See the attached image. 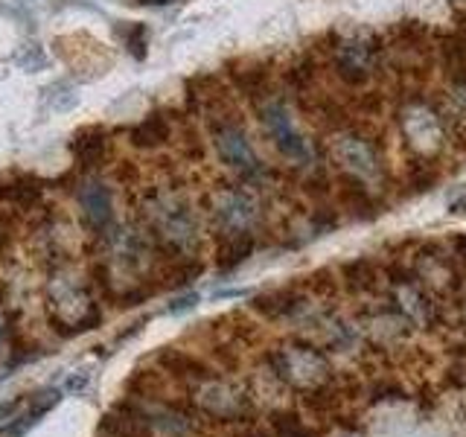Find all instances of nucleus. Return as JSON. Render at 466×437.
Segmentation results:
<instances>
[{"mask_svg": "<svg viewBox=\"0 0 466 437\" xmlns=\"http://www.w3.org/2000/svg\"><path fill=\"white\" fill-rule=\"evenodd\" d=\"M339 155L341 160L356 172H370L373 169V155L368 152V146L359 140H341L339 143Z\"/></svg>", "mask_w": 466, "mask_h": 437, "instance_id": "obj_11", "label": "nucleus"}, {"mask_svg": "<svg viewBox=\"0 0 466 437\" xmlns=\"http://www.w3.org/2000/svg\"><path fill=\"white\" fill-rule=\"evenodd\" d=\"M344 274H347V283H353L356 289L373 286V266H370V262H364V259L353 262V266H347Z\"/></svg>", "mask_w": 466, "mask_h": 437, "instance_id": "obj_14", "label": "nucleus"}, {"mask_svg": "<svg viewBox=\"0 0 466 437\" xmlns=\"http://www.w3.org/2000/svg\"><path fill=\"white\" fill-rule=\"evenodd\" d=\"M6 239H9V228H6L4 218H0V245H4Z\"/></svg>", "mask_w": 466, "mask_h": 437, "instance_id": "obj_18", "label": "nucleus"}, {"mask_svg": "<svg viewBox=\"0 0 466 437\" xmlns=\"http://www.w3.org/2000/svg\"><path fill=\"white\" fill-rule=\"evenodd\" d=\"M455 245H458V251H463V254H466V237H458V242H455Z\"/></svg>", "mask_w": 466, "mask_h": 437, "instance_id": "obj_19", "label": "nucleus"}, {"mask_svg": "<svg viewBox=\"0 0 466 437\" xmlns=\"http://www.w3.org/2000/svg\"><path fill=\"white\" fill-rule=\"evenodd\" d=\"M251 251H254V239L248 237V233H233V237L225 242L222 251H218V266L228 269V271L237 269L248 257H251Z\"/></svg>", "mask_w": 466, "mask_h": 437, "instance_id": "obj_10", "label": "nucleus"}, {"mask_svg": "<svg viewBox=\"0 0 466 437\" xmlns=\"http://www.w3.org/2000/svg\"><path fill=\"white\" fill-rule=\"evenodd\" d=\"M128 53H135V58L146 56V29L137 24L131 26V36H128Z\"/></svg>", "mask_w": 466, "mask_h": 437, "instance_id": "obj_15", "label": "nucleus"}, {"mask_svg": "<svg viewBox=\"0 0 466 437\" xmlns=\"http://www.w3.org/2000/svg\"><path fill=\"white\" fill-rule=\"evenodd\" d=\"M216 218L230 233H245L248 225L254 222V201L242 193H222L216 204Z\"/></svg>", "mask_w": 466, "mask_h": 437, "instance_id": "obj_5", "label": "nucleus"}, {"mask_svg": "<svg viewBox=\"0 0 466 437\" xmlns=\"http://www.w3.org/2000/svg\"><path fill=\"white\" fill-rule=\"evenodd\" d=\"M152 228L160 242H167L175 251H184L196 242V218L178 198H157L152 204Z\"/></svg>", "mask_w": 466, "mask_h": 437, "instance_id": "obj_1", "label": "nucleus"}, {"mask_svg": "<svg viewBox=\"0 0 466 437\" xmlns=\"http://www.w3.org/2000/svg\"><path fill=\"white\" fill-rule=\"evenodd\" d=\"M21 405V400H12V402H0V420H12L15 408Z\"/></svg>", "mask_w": 466, "mask_h": 437, "instance_id": "obj_16", "label": "nucleus"}, {"mask_svg": "<svg viewBox=\"0 0 466 437\" xmlns=\"http://www.w3.org/2000/svg\"><path fill=\"white\" fill-rule=\"evenodd\" d=\"M137 4H143V6H169V4H175V0H137Z\"/></svg>", "mask_w": 466, "mask_h": 437, "instance_id": "obj_17", "label": "nucleus"}, {"mask_svg": "<svg viewBox=\"0 0 466 437\" xmlns=\"http://www.w3.org/2000/svg\"><path fill=\"white\" fill-rule=\"evenodd\" d=\"M213 137H216V149H218V155H222V160L228 167L239 169L245 175H251V172L259 169V160H257L251 143H248L245 131L239 126H230V123L218 126Z\"/></svg>", "mask_w": 466, "mask_h": 437, "instance_id": "obj_3", "label": "nucleus"}, {"mask_svg": "<svg viewBox=\"0 0 466 437\" xmlns=\"http://www.w3.org/2000/svg\"><path fill=\"white\" fill-rule=\"evenodd\" d=\"M271 432H274V437H315L312 429H306L303 420L295 414H274Z\"/></svg>", "mask_w": 466, "mask_h": 437, "instance_id": "obj_12", "label": "nucleus"}, {"mask_svg": "<svg viewBox=\"0 0 466 437\" xmlns=\"http://www.w3.org/2000/svg\"><path fill=\"white\" fill-rule=\"evenodd\" d=\"M108 143H106V135L96 128L91 131H82V135L73 140V158H76L79 167H96L102 155H106Z\"/></svg>", "mask_w": 466, "mask_h": 437, "instance_id": "obj_9", "label": "nucleus"}, {"mask_svg": "<svg viewBox=\"0 0 466 437\" xmlns=\"http://www.w3.org/2000/svg\"><path fill=\"white\" fill-rule=\"evenodd\" d=\"M443 53H446V67H449V73L455 79H461L463 70H466V47L461 44V38H449Z\"/></svg>", "mask_w": 466, "mask_h": 437, "instance_id": "obj_13", "label": "nucleus"}, {"mask_svg": "<svg viewBox=\"0 0 466 437\" xmlns=\"http://www.w3.org/2000/svg\"><path fill=\"white\" fill-rule=\"evenodd\" d=\"M339 73L347 82H364L370 73V50L359 41L344 44L339 53Z\"/></svg>", "mask_w": 466, "mask_h": 437, "instance_id": "obj_6", "label": "nucleus"}, {"mask_svg": "<svg viewBox=\"0 0 466 437\" xmlns=\"http://www.w3.org/2000/svg\"><path fill=\"white\" fill-rule=\"evenodd\" d=\"M262 123H266L268 135L274 140V146L280 149L289 160H298V164H309V143L303 140V135L295 128L291 123L289 111L280 106V102H268L266 108H262Z\"/></svg>", "mask_w": 466, "mask_h": 437, "instance_id": "obj_2", "label": "nucleus"}, {"mask_svg": "<svg viewBox=\"0 0 466 437\" xmlns=\"http://www.w3.org/2000/svg\"><path fill=\"white\" fill-rule=\"evenodd\" d=\"M38 198H41V184L26 178V175H15L9 181H0V201L29 208V204H35Z\"/></svg>", "mask_w": 466, "mask_h": 437, "instance_id": "obj_8", "label": "nucleus"}, {"mask_svg": "<svg viewBox=\"0 0 466 437\" xmlns=\"http://www.w3.org/2000/svg\"><path fill=\"white\" fill-rule=\"evenodd\" d=\"M79 208L85 222L94 230H106L114 222V201L102 181H85L79 189Z\"/></svg>", "mask_w": 466, "mask_h": 437, "instance_id": "obj_4", "label": "nucleus"}, {"mask_svg": "<svg viewBox=\"0 0 466 437\" xmlns=\"http://www.w3.org/2000/svg\"><path fill=\"white\" fill-rule=\"evenodd\" d=\"M169 140V123L164 114H149L131 128V143L140 146V149H155V146H164Z\"/></svg>", "mask_w": 466, "mask_h": 437, "instance_id": "obj_7", "label": "nucleus"}]
</instances>
